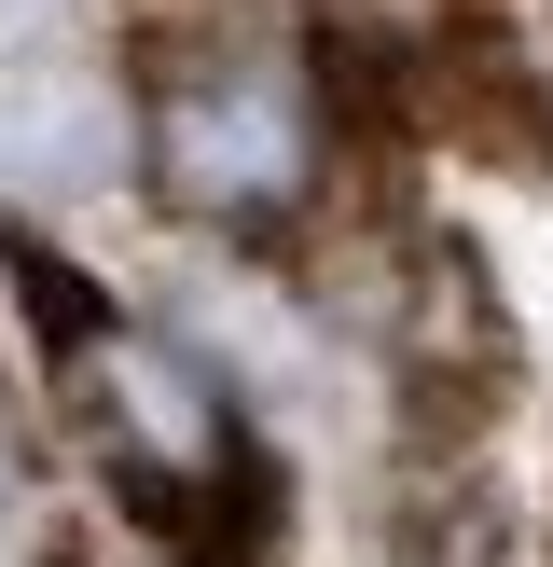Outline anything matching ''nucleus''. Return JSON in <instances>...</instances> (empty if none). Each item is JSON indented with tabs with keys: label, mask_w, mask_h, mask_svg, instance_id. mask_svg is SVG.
I'll use <instances>...</instances> for the list:
<instances>
[{
	"label": "nucleus",
	"mask_w": 553,
	"mask_h": 567,
	"mask_svg": "<svg viewBox=\"0 0 553 567\" xmlns=\"http://www.w3.org/2000/svg\"><path fill=\"white\" fill-rule=\"evenodd\" d=\"M387 567H512V498H498L470 430H415L387 471Z\"/></svg>",
	"instance_id": "obj_4"
},
{
	"label": "nucleus",
	"mask_w": 553,
	"mask_h": 567,
	"mask_svg": "<svg viewBox=\"0 0 553 567\" xmlns=\"http://www.w3.org/2000/svg\"><path fill=\"white\" fill-rule=\"evenodd\" d=\"M14 305H28V332H42V360H55V402H70L83 457H97L180 554H236L249 513H263V430H249V402L166 319L111 305L97 277H83L70 249H42V236H14Z\"/></svg>",
	"instance_id": "obj_2"
},
{
	"label": "nucleus",
	"mask_w": 553,
	"mask_h": 567,
	"mask_svg": "<svg viewBox=\"0 0 553 567\" xmlns=\"http://www.w3.org/2000/svg\"><path fill=\"white\" fill-rule=\"evenodd\" d=\"M540 567H553V540H540Z\"/></svg>",
	"instance_id": "obj_5"
},
{
	"label": "nucleus",
	"mask_w": 553,
	"mask_h": 567,
	"mask_svg": "<svg viewBox=\"0 0 553 567\" xmlns=\"http://www.w3.org/2000/svg\"><path fill=\"white\" fill-rule=\"evenodd\" d=\"M346 55L276 0H208L138 42V194L180 236L221 249H291L346 194Z\"/></svg>",
	"instance_id": "obj_1"
},
{
	"label": "nucleus",
	"mask_w": 553,
	"mask_h": 567,
	"mask_svg": "<svg viewBox=\"0 0 553 567\" xmlns=\"http://www.w3.org/2000/svg\"><path fill=\"white\" fill-rule=\"evenodd\" d=\"M387 360H401L415 430L484 443V415L512 402V319H498V277L457 236H401V264H387Z\"/></svg>",
	"instance_id": "obj_3"
}]
</instances>
